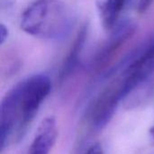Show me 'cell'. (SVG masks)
I'll return each mask as SVG.
<instances>
[{"label": "cell", "instance_id": "1", "mask_svg": "<svg viewBox=\"0 0 154 154\" xmlns=\"http://www.w3.org/2000/svg\"><path fill=\"white\" fill-rule=\"evenodd\" d=\"M51 90L49 76L39 74L21 81L5 94L0 114L2 150L23 139Z\"/></svg>", "mask_w": 154, "mask_h": 154}, {"label": "cell", "instance_id": "2", "mask_svg": "<svg viewBox=\"0 0 154 154\" xmlns=\"http://www.w3.org/2000/svg\"><path fill=\"white\" fill-rule=\"evenodd\" d=\"M75 24L73 12L61 0H35L24 9L20 18L23 31L51 41L65 39Z\"/></svg>", "mask_w": 154, "mask_h": 154}, {"label": "cell", "instance_id": "3", "mask_svg": "<svg viewBox=\"0 0 154 154\" xmlns=\"http://www.w3.org/2000/svg\"><path fill=\"white\" fill-rule=\"evenodd\" d=\"M135 25L128 20L121 21L112 31L109 38L98 51L95 64L98 67L106 64L107 60L134 34L135 32Z\"/></svg>", "mask_w": 154, "mask_h": 154}, {"label": "cell", "instance_id": "4", "mask_svg": "<svg viewBox=\"0 0 154 154\" xmlns=\"http://www.w3.org/2000/svg\"><path fill=\"white\" fill-rule=\"evenodd\" d=\"M129 0H96L97 9L105 29L112 31L120 22V16Z\"/></svg>", "mask_w": 154, "mask_h": 154}, {"label": "cell", "instance_id": "5", "mask_svg": "<svg viewBox=\"0 0 154 154\" xmlns=\"http://www.w3.org/2000/svg\"><path fill=\"white\" fill-rule=\"evenodd\" d=\"M87 35H88V25H85L81 27L66 60L64 61L63 65L61 66V69L60 72V79L61 81H63L68 76H69L72 74V72L75 70V68L77 67L79 62L81 52L86 43Z\"/></svg>", "mask_w": 154, "mask_h": 154}, {"label": "cell", "instance_id": "6", "mask_svg": "<svg viewBox=\"0 0 154 154\" xmlns=\"http://www.w3.org/2000/svg\"><path fill=\"white\" fill-rule=\"evenodd\" d=\"M153 0H139L137 4V10L139 13L146 12L152 5Z\"/></svg>", "mask_w": 154, "mask_h": 154}, {"label": "cell", "instance_id": "7", "mask_svg": "<svg viewBox=\"0 0 154 154\" xmlns=\"http://www.w3.org/2000/svg\"><path fill=\"white\" fill-rule=\"evenodd\" d=\"M15 4V0H0V9L2 12L11 10Z\"/></svg>", "mask_w": 154, "mask_h": 154}, {"label": "cell", "instance_id": "8", "mask_svg": "<svg viewBox=\"0 0 154 154\" xmlns=\"http://www.w3.org/2000/svg\"><path fill=\"white\" fill-rule=\"evenodd\" d=\"M86 154H104V150L99 143H96L88 150Z\"/></svg>", "mask_w": 154, "mask_h": 154}, {"label": "cell", "instance_id": "9", "mask_svg": "<svg viewBox=\"0 0 154 154\" xmlns=\"http://www.w3.org/2000/svg\"><path fill=\"white\" fill-rule=\"evenodd\" d=\"M8 37V28L4 25V24H1L0 25V44H3L5 40L7 39Z\"/></svg>", "mask_w": 154, "mask_h": 154}, {"label": "cell", "instance_id": "10", "mask_svg": "<svg viewBox=\"0 0 154 154\" xmlns=\"http://www.w3.org/2000/svg\"><path fill=\"white\" fill-rule=\"evenodd\" d=\"M150 137H151V140L152 141V143L154 144V126L152 127L150 130Z\"/></svg>", "mask_w": 154, "mask_h": 154}]
</instances>
